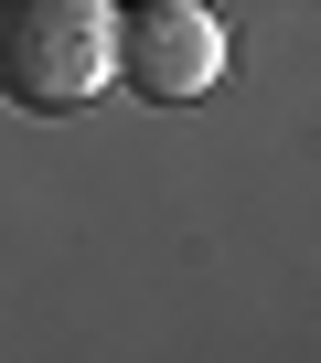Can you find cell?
<instances>
[{
  "instance_id": "cell-2",
  "label": "cell",
  "mask_w": 321,
  "mask_h": 363,
  "mask_svg": "<svg viewBox=\"0 0 321 363\" xmlns=\"http://www.w3.org/2000/svg\"><path fill=\"white\" fill-rule=\"evenodd\" d=\"M107 75L150 107H193L225 75V22L214 0H118L107 11Z\"/></svg>"
},
{
  "instance_id": "cell-3",
  "label": "cell",
  "mask_w": 321,
  "mask_h": 363,
  "mask_svg": "<svg viewBox=\"0 0 321 363\" xmlns=\"http://www.w3.org/2000/svg\"><path fill=\"white\" fill-rule=\"evenodd\" d=\"M107 11H118V0H107Z\"/></svg>"
},
{
  "instance_id": "cell-1",
  "label": "cell",
  "mask_w": 321,
  "mask_h": 363,
  "mask_svg": "<svg viewBox=\"0 0 321 363\" xmlns=\"http://www.w3.org/2000/svg\"><path fill=\"white\" fill-rule=\"evenodd\" d=\"M0 96L22 118H75L107 96V0H0Z\"/></svg>"
}]
</instances>
